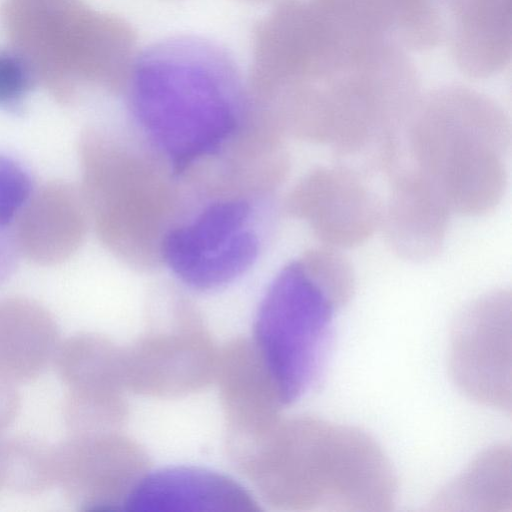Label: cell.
Segmentation results:
<instances>
[{
  "label": "cell",
  "mask_w": 512,
  "mask_h": 512,
  "mask_svg": "<svg viewBox=\"0 0 512 512\" xmlns=\"http://www.w3.org/2000/svg\"><path fill=\"white\" fill-rule=\"evenodd\" d=\"M123 93L140 134L189 188L232 178L269 135L234 55L202 36L138 50Z\"/></svg>",
  "instance_id": "1"
},
{
  "label": "cell",
  "mask_w": 512,
  "mask_h": 512,
  "mask_svg": "<svg viewBox=\"0 0 512 512\" xmlns=\"http://www.w3.org/2000/svg\"><path fill=\"white\" fill-rule=\"evenodd\" d=\"M405 51L393 40L377 41L285 80L275 98L284 132L383 168L420 97Z\"/></svg>",
  "instance_id": "2"
},
{
  "label": "cell",
  "mask_w": 512,
  "mask_h": 512,
  "mask_svg": "<svg viewBox=\"0 0 512 512\" xmlns=\"http://www.w3.org/2000/svg\"><path fill=\"white\" fill-rule=\"evenodd\" d=\"M241 470L279 510L386 512L395 504L397 479L375 439L315 417L280 419Z\"/></svg>",
  "instance_id": "3"
},
{
  "label": "cell",
  "mask_w": 512,
  "mask_h": 512,
  "mask_svg": "<svg viewBox=\"0 0 512 512\" xmlns=\"http://www.w3.org/2000/svg\"><path fill=\"white\" fill-rule=\"evenodd\" d=\"M80 187L101 242L139 270L163 265L168 232L188 211V193L140 134L89 128L81 136Z\"/></svg>",
  "instance_id": "4"
},
{
  "label": "cell",
  "mask_w": 512,
  "mask_h": 512,
  "mask_svg": "<svg viewBox=\"0 0 512 512\" xmlns=\"http://www.w3.org/2000/svg\"><path fill=\"white\" fill-rule=\"evenodd\" d=\"M511 124L488 96L447 86L420 96L404 129L412 166L426 175L452 212L479 216L503 198Z\"/></svg>",
  "instance_id": "5"
},
{
  "label": "cell",
  "mask_w": 512,
  "mask_h": 512,
  "mask_svg": "<svg viewBox=\"0 0 512 512\" xmlns=\"http://www.w3.org/2000/svg\"><path fill=\"white\" fill-rule=\"evenodd\" d=\"M354 288L349 261L325 245L289 262L270 284L256 314L253 341L285 405L318 382L333 322Z\"/></svg>",
  "instance_id": "6"
},
{
  "label": "cell",
  "mask_w": 512,
  "mask_h": 512,
  "mask_svg": "<svg viewBox=\"0 0 512 512\" xmlns=\"http://www.w3.org/2000/svg\"><path fill=\"white\" fill-rule=\"evenodd\" d=\"M148 312L144 334L123 348L127 390L171 398L210 384L218 349L193 303L164 284L153 291Z\"/></svg>",
  "instance_id": "7"
},
{
  "label": "cell",
  "mask_w": 512,
  "mask_h": 512,
  "mask_svg": "<svg viewBox=\"0 0 512 512\" xmlns=\"http://www.w3.org/2000/svg\"><path fill=\"white\" fill-rule=\"evenodd\" d=\"M263 199L205 200L167 234L162 262L186 286L212 291L245 273L261 248L258 205Z\"/></svg>",
  "instance_id": "8"
},
{
  "label": "cell",
  "mask_w": 512,
  "mask_h": 512,
  "mask_svg": "<svg viewBox=\"0 0 512 512\" xmlns=\"http://www.w3.org/2000/svg\"><path fill=\"white\" fill-rule=\"evenodd\" d=\"M510 290L488 292L458 315L449 345V369L470 400L511 412Z\"/></svg>",
  "instance_id": "9"
},
{
  "label": "cell",
  "mask_w": 512,
  "mask_h": 512,
  "mask_svg": "<svg viewBox=\"0 0 512 512\" xmlns=\"http://www.w3.org/2000/svg\"><path fill=\"white\" fill-rule=\"evenodd\" d=\"M56 483L84 511H122L149 471L145 451L114 431L73 434L54 448Z\"/></svg>",
  "instance_id": "10"
},
{
  "label": "cell",
  "mask_w": 512,
  "mask_h": 512,
  "mask_svg": "<svg viewBox=\"0 0 512 512\" xmlns=\"http://www.w3.org/2000/svg\"><path fill=\"white\" fill-rule=\"evenodd\" d=\"M285 211L305 221L328 247L352 248L380 226L382 205L358 171L348 166H320L291 189Z\"/></svg>",
  "instance_id": "11"
},
{
  "label": "cell",
  "mask_w": 512,
  "mask_h": 512,
  "mask_svg": "<svg viewBox=\"0 0 512 512\" xmlns=\"http://www.w3.org/2000/svg\"><path fill=\"white\" fill-rule=\"evenodd\" d=\"M214 380L229 454L239 466L279 422L285 404L253 340L234 338L218 350Z\"/></svg>",
  "instance_id": "12"
},
{
  "label": "cell",
  "mask_w": 512,
  "mask_h": 512,
  "mask_svg": "<svg viewBox=\"0 0 512 512\" xmlns=\"http://www.w3.org/2000/svg\"><path fill=\"white\" fill-rule=\"evenodd\" d=\"M53 361L68 388L65 407L91 418L125 420L123 348L103 336L80 333L59 343Z\"/></svg>",
  "instance_id": "13"
},
{
  "label": "cell",
  "mask_w": 512,
  "mask_h": 512,
  "mask_svg": "<svg viewBox=\"0 0 512 512\" xmlns=\"http://www.w3.org/2000/svg\"><path fill=\"white\" fill-rule=\"evenodd\" d=\"M380 226L387 243L401 258L422 262L442 249L450 213L444 196L411 164H398L390 173Z\"/></svg>",
  "instance_id": "14"
},
{
  "label": "cell",
  "mask_w": 512,
  "mask_h": 512,
  "mask_svg": "<svg viewBox=\"0 0 512 512\" xmlns=\"http://www.w3.org/2000/svg\"><path fill=\"white\" fill-rule=\"evenodd\" d=\"M260 507L231 477L200 467L148 471L129 494L124 511L250 512Z\"/></svg>",
  "instance_id": "15"
},
{
  "label": "cell",
  "mask_w": 512,
  "mask_h": 512,
  "mask_svg": "<svg viewBox=\"0 0 512 512\" xmlns=\"http://www.w3.org/2000/svg\"><path fill=\"white\" fill-rule=\"evenodd\" d=\"M89 221L81 189L50 182L34 190L14 226L16 250L43 265L68 259L83 242Z\"/></svg>",
  "instance_id": "16"
},
{
  "label": "cell",
  "mask_w": 512,
  "mask_h": 512,
  "mask_svg": "<svg viewBox=\"0 0 512 512\" xmlns=\"http://www.w3.org/2000/svg\"><path fill=\"white\" fill-rule=\"evenodd\" d=\"M448 35L463 73L486 78L501 72L511 56V0H452Z\"/></svg>",
  "instance_id": "17"
},
{
  "label": "cell",
  "mask_w": 512,
  "mask_h": 512,
  "mask_svg": "<svg viewBox=\"0 0 512 512\" xmlns=\"http://www.w3.org/2000/svg\"><path fill=\"white\" fill-rule=\"evenodd\" d=\"M54 318L24 298L0 300V377L12 383L37 378L59 345Z\"/></svg>",
  "instance_id": "18"
},
{
  "label": "cell",
  "mask_w": 512,
  "mask_h": 512,
  "mask_svg": "<svg viewBox=\"0 0 512 512\" xmlns=\"http://www.w3.org/2000/svg\"><path fill=\"white\" fill-rule=\"evenodd\" d=\"M440 510L511 512V449L481 453L432 502Z\"/></svg>",
  "instance_id": "19"
},
{
  "label": "cell",
  "mask_w": 512,
  "mask_h": 512,
  "mask_svg": "<svg viewBox=\"0 0 512 512\" xmlns=\"http://www.w3.org/2000/svg\"><path fill=\"white\" fill-rule=\"evenodd\" d=\"M452 0H384L393 40L405 50H426L448 36Z\"/></svg>",
  "instance_id": "20"
},
{
  "label": "cell",
  "mask_w": 512,
  "mask_h": 512,
  "mask_svg": "<svg viewBox=\"0 0 512 512\" xmlns=\"http://www.w3.org/2000/svg\"><path fill=\"white\" fill-rule=\"evenodd\" d=\"M2 484L24 494H38L56 483L54 448L32 438L1 442Z\"/></svg>",
  "instance_id": "21"
},
{
  "label": "cell",
  "mask_w": 512,
  "mask_h": 512,
  "mask_svg": "<svg viewBox=\"0 0 512 512\" xmlns=\"http://www.w3.org/2000/svg\"><path fill=\"white\" fill-rule=\"evenodd\" d=\"M27 85V74L22 63L13 56L0 54V104L17 101Z\"/></svg>",
  "instance_id": "22"
},
{
  "label": "cell",
  "mask_w": 512,
  "mask_h": 512,
  "mask_svg": "<svg viewBox=\"0 0 512 512\" xmlns=\"http://www.w3.org/2000/svg\"><path fill=\"white\" fill-rule=\"evenodd\" d=\"M19 410V396L15 384L0 377V432L15 419Z\"/></svg>",
  "instance_id": "23"
},
{
  "label": "cell",
  "mask_w": 512,
  "mask_h": 512,
  "mask_svg": "<svg viewBox=\"0 0 512 512\" xmlns=\"http://www.w3.org/2000/svg\"><path fill=\"white\" fill-rule=\"evenodd\" d=\"M244 1L249 2V3H254V4H263V3H267V2L274 3L276 0H244Z\"/></svg>",
  "instance_id": "24"
},
{
  "label": "cell",
  "mask_w": 512,
  "mask_h": 512,
  "mask_svg": "<svg viewBox=\"0 0 512 512\" xmlns=\"http://www.w3.org/2000/svg\"><path fill=\"white\" fill-rule=\"evenodd\" d=\"M1 442L2 440L0 439V486H2V472H1Z\"/></svg>",
  "instance_id": "25"
}]
</instances>
